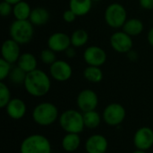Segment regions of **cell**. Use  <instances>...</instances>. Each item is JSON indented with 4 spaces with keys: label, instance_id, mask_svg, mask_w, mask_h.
I'll list each match as a JSON object with an SVG mask.
<instances>
[{
    "label": "cell",
    "instance_id": "obj_36",
    "mask_svg": "<svg viewBox=\"0 0 153 153\" xmlns=\"http://www.w3.org/2000/svg\"><path fill=\"white\" fill-rule=\"evenodd\" d=\"M4 1L9 3V4H16L17 3L21 2L22 0H4Z\"/></svg>",
    "mask_w": 153,
    "mask_h": 153
},
{
    "label": "cell",
    "instance_id": "obj_22",
    "mask_svg": "<svg viewBox=\"0 0 153 153\" xmlns=\"http://www.w3.org/2000/svg\"><path fill=\"white\" fill-rule=\"evenodd\" d=\"M83 120L86 128L95 129L100 126L101 123V117L97 111L92 110L83 113Z\"/></svg>",
    "mask_w": 153,
    "mask_h": 153
},
{
    "label": "cell",
    "instance_id": "obj_9",
    "mask_svg": "<svg viewBox=\"0 0 153 153\" xmlns=\"http://www.w3.org/2000/svg\"><path fill=\"white\" fill-rule=\"evenodd\" d=\"M134 144L136 149L147 151L153 146V130L148 126L139 128L134 135Z\"/></svg>",
    "mask_w": 153,
    "mask_h": 153
},
{
    "label": "cell",
    "instance_id": "obj_11",
    "mask_svg": "<svg viewBox=\"0 0 153 153\" xmlns=\"http://www.w3.org/2000/svg\"><path fill=\"white\" fill-rule=\"evenodd\" d=\"M108 147V140L101 134H93L85 143V150L88 153H106Z\"/></svg>",
    "mask_w": 153,
    "mask_h": 153
},
{
    "label": "cell",
    "instance_id": "obj_24",
    "mask_svg": "<svg viewBox=\"0 0 153 153\" xmlns=\"http://www.w3.org/2000/svg\"><path fill=\"white\" fill-rule=\"evenodd\" d=\"M83 75L86 80L91 82H100L103 78L102 71L99 68V66L90 65L84 70Z\"/></svg>",
    "mask_w": 153,
    "mask_h": 153
},
{
    "label": "cell",
    "instance_id": "obj_29",
    "mask_svg": "<svg viewBox=\"0 0 153 153\" xmlns=\"http://www.w3.org/2000/svg\"><path fill=\"white\" fill-rule=\"evenodd\" d=\"M41 60L47 65H52L56 61V56L52 49H44L40 54Z\"/></svg>",
    "mask_w": 153,
    "mask_h": 153
},
{
    "label": "cell",
    "instance_id": "obj_5",
    "mask_svg": "<svg viewBox=\"0 0 153 153\" xmlns=\"http://www.w3.org/2000/svg\"><path fill=\"white\" fill-rule=\"evenodd\" d=\"M12 39L17 43L25 44L29 42L33 36V27L30 22L27 20H16L10 28Z\"/></svg>",
    "mask_w": 153,
    "mask_h": 153
},
{
    "label": "cell",
    "instance_id": "obj_39",
    "mask_svg": "<svg viewBox=\"0 0 153 153\" xmlns=\"http://www.w3.org/2000/svg\"><path fill=\"white\" fill-rule=\"evenodd\" d=\"M86 153H88V152H86Z\"/></svg>",
    "mask_w": 153,
    "mask_h": 153
},
{
    "label": "cell",
    "instance_id": "obj_15",
    "mask_svg": "<svg viewBox=\"0 0 153 153\" xmlns=\"http://www.w3.org/2000/svg\"><path fill=\"white\" fill-rule=\"evenodd\" d=\"M48 43L50 49L53 51L61 52L66 50L69 48V45L71 44V39L65 33L57 32L50 36Z\"/></svg>",
    "mask_w": 153,
    "mask_h": 153
},
{
    "label": "cell",
    "instance_id": "obj_8",
    "mask_svg": "<svg viewBox=\"0 0 153 153\" xmlns=\"http://www.w3.org/2000/svg\"><path fill=\"white\" fill-rule=\"evenodd\" d=\"M98 103L99 99L97 94L89 89L82 91L77 97V106L82 113L95 110Z\"/></svg>",
    "mask_w": 153,
    "mask_h": 153
},
{
    "label": "cell",
    "instance_id": "obj_37",
    "mask_svg": "<svg viewBox=\"0 0 153 153\" xmlns=\"http://www.w3.org/2000/svg\"><path fill=\"white\" fill-rule=\"evenodd\" d=\"M133 153H147L146 151H143V150H139V149H136Z\"/></svg>",
    "mask_w": 153,
    "mask_h": 153
},
{
    "label": "cell",
    "instance_id": "obj_18",
    "mask_svg": "<svg viewBox=\"0 0 153 153\" xmlns=\"http://www.w3.org/2000/svg\"><path fill=\"white\" fill-rule=\"evenodd\" d=\"M18 66L28 74L30 72L36 70L37 60L33 55L30 53H25L20 56L18 59Z\"/></svg>",
    "mask_w": 153,
    "mask_h": 153
},
{
    "label": "cell",
    "instance_id": "obj_20",
    "mask_svg": "<svg viewBox=\"0 0 153 153\" xmlns=\"http://www.w3.org/2000/svg\"><path fill=\"white\" fill-rule=\"evenodd\" d=\"M49 19V13L48 12L42 7L35 8L31 11L30 20V22L35 25H42L45 24Z\"/></svg>",
    "mask_w": 153,
    "mask_h": 153
},
{
    "label": "cell",
    "instance_id": "obj_31",
    "mask_svg": "<svg viewBox=\"0 0 153 153\" xmlns=\"http://www.w3.org/2000/svg\"><path fill=\"white\" fill-rule=\"evenodd\" d=\"M75 16H76V14H75L72 10H67V11H65V12L64 13V15H63L65 21L67 22H74V21L75 20Z\"/></svg>",
    "mask_w": 153,
    "mask_h": 153
},
{
    "label": "cell",
    "instance_id": "obj_21",
    "mask_svg": "<svg viewBox=\"0 0 153 153\" xmlns=\"http://www.w3.org/2000/svg\"><path fill=\"white\" fill-rule=\"evenodd\" d=\"M143 30V24L139 19H130L124 24V32L130 36L140 34Z\"/></svg>",
    "mask_w": 153,
    "mask_h": 153
},
{
    "label": "cell",
    "instance_id": "obj_23",
    "mask_svg": "<svg viewBox=\"0 0 153 153\" xmlns=\"http://www.w3.org/2000/svg\"><path fill=\"white\" fill-rule=\"evenodd\" d=\"M30 5L23 1L17 3L13 7V14L17 20H27L30 16Z\"/></svg>",
    "mask_w": 153,
    "mask_h": 153
},
{
    "label": "cell",
    "instance_id": "obj_3",
    "mask_svg": "<svg viewBox=\"0 0 153 153\" xmlns=\"http://www.w3.org/2000/svg\"><path fill=\"white\" fill-rule=\"evenodd\" d=\"M33 121L41 126H48L54 124L58 117L57 108L50 102H42L37 105L31 114Z\"/></svg>",
    "mask_w": 153,
    "mask_h": 153
},
{
    "label": "cell",
    "instance_id": "obj_38",
    "mask_svg": "<svg viewBox=\"0 0 153 153\" xmlns=\"http://www.w3.org/2000/svg\"><path fill=\"white\" fill-rule=\"evenodd\" d=\"M94 1H100V0H94Z\"/></svg>",
    "mask_w": 153,
    "mask_h": 153
},
{
    "label": "cell",
    "instance_id": "obj_16",
    "mask_svg": "<svg viewBox=\"0 0 153 153\" xmlns=\"http://www.w3.org/2000/svg\"><path fill=\"white\" fill-rule=\"evenodd\" d=\"M5 108L7 115L14 120L22 119L26 113V105L24 101L18 98L12 99Z\"/></svg>",
    "mask_w": 153,
    "mask_h": 153
},
{
    "label": "cell",
    "instance_id": "obj_12",
    "mask_svg": "<svg viewBox=\"0 0 153 153\" xmlns=\"http://www.w3.org/2000/svg\"><path fill=\"white\" fill-rule=\"evenodd\" d=\"M86 63L92 66H100L106 62V53L99 47H90L88 48L83 55Z\"/></svg>",
    "mask_w": 153,
    "mask_h": 153
},
{
    "label": "cell",
    "instance_id": "obj_10",
    "mask_svg": "<svg viewBox=\"0 0 153 153\" xmlns=\"http://www.w3.org/2000/svg\"><path fill=\"white\" fill-rule=\"evenodd\" d=\"M110 43L112 48L119 53H127L133 47V40L126 32H116L111 36Z\"/></svg>",
    "mask_w": 153,
    "mask_h": 153
},
{
    "label": "cell",
    "instance_id": "obj_19",
    "mask_svg": "<svg viewBox=\"0 0 153 153\" xmlns=\"http://www.w3.org/2000/svg\"><path fill=\"white\" fill-rule=\"evenodd\" d=\"M91 1L92 0H70V10L76 15H84L91 10Z\"/></svg>",
    "mask_w": 153,
    "mask_h": 153
},
{
    "label": "cell",
    "instance_id": "obj_2",
    "mask_svg": "<svg viewBox=\"0 0 153 153\" xmlns=\"http://www.w3.org/2000/svg\"><path fill=\"white\" fill-rule=\"evenodd\" d=\"M59 125L61 128L68 134H81L84 128L83 113L75 109H68L63 112L59 118Z\"/></svg>",
    "mask_w": 153,
    "mask_h": 153
},
{
    "label": "cell",
    "instance_id": "obj_34",
    "mask_svg": "<svg viewBox=\"0 0 153 153\" xmlns=\"http://www.w3.org/2000/svg\"><path fill=\"white\" fill-rule=\"evenodd\" d=\"M148 40H149V43L153 46V28L149 31V34H148Z\"/></svg>",
    "mask_w": 153,
    "mask_h": 153
},
{
    "label": "cell",
    "instance_id": "obj_7",
    "mask_svg": "<svg viewBox=\"0 0 153 153\" xmlns=\"http://www.w3.org/2000/svg\"><path fill=\"white\" fill-rule=\"evenodd\" d=\"M105 20L113 28L122 27L126 22V11L120 4H112L106 9Z\"/></svg>",
    "mask_w": 153,
    "mask_h": 153
},
{
    "label": "cell",
    "instance_id": "obj_33",
    "mask_svg": "<svg viewBox=\"0 0 153 153\" xmlns=\"http://www.w3.org/2000/svg\"><path fill=\"white\" fill-rule=\"evenodd\" d=\"M128 57L131 59V60H136L137 59V54L134 52V51H129L128 52Z\"/></svg>",
    "mask_w": 153,
    "mask_h": 153
},
{
    "label": "cell",
    "instance_id": "obj_13",
    "mask_svg": "<svg viewBox=\"0 0 153 153\" xmlns=\"http://www.w3.org/2000/svg\"><path fill=\"white\" fill-rule=\"evenodd\" d=\"M52 77L58 82H65L72 76V68L65 61H56L50 66Z\"/></svg>",
    "mask_w": 153,
    "mask_h": 153
},
{
    "label": "cell",
    "instance_id": "obj_4",
    "mask_svg": "<svg viewBox=\"0 0 153 153\" xmlns=\"http://www.w3.org/2000/svg\"><path fill=\"white\" fill-rule=\"evenodd\" d=\"M49 140L41 134H31L21 143L20 153H51Z\"/></svg>",
    "mask_w": 153,
    "mask_h": 153
},
{
    "label": "cell",
    "instance_id": "obj_27",
    "mask_svg": "<svg viewBox=\"0 0 153 153\" xmlns=\"http://www.w3.org/2000/svg\"><path fill=\"white\" fill-rule=\"evenodd\" d=\"M11 100V93L8 87L3 82H0V108H6Z\"/></svg>",
    "mask_w": 153,
    "mask_h": 153
},
{
    "label": "cell",
    "instance_id": "obj_1",
    "mask_svg": "<svg viewBox=\"0 0 153 153\" xmlns=\"http://www.w3.org/2000/svg\"><path fill=\"white\" fill-rule=\"evenodd\" d=\"M24 87L29 94L34 97H42L50 90V80L41 70H34L26 75Z\"/></svg>",
    "mask_w": 153,
    "mask_h": 153
},
{
    "label": "cell",
    "instance_id": "obj_25",
    "mask_svg": "<svg viewBox=\"0 0 153 153\" xmlns=\"http://www.w3.org/2000/svg\"><path fill=\"white\" fill-rule=\"evenodd\" d=\"M88 40V33L84 30H75L71 38V43L74 47H82Z\"/></svg>",
    "mask_w": 153,
    "mask_h": 153
},
{
    "label": "cell",
    "instance_id": "obj_17",
    "mask_svg": "<svg viewBox=\"0 0 153 153\" xmlns=\"http://www.w3.org/2000/svg\"><path fill=\"white\" fill-rule=\"evenodd\" d=\"M62 148L67 152H75L81 144V137L79 134H66L62 139Z\"/></svg>",
    "mask_w": 153,
    "mask_h": 153
},
{
    "label": "cell",
    "instance_id": "obj_35",
    "mask_svg": "<svg viewBox=\"0 0 153 153\" xmlns=\"http://www.w3.org/2000/svg\"><path fill=\"white\" fill-rule=\"evenodd\" d=\"M67 55H68L70 57H73V56H74V50L72 49V48H68V50H67Z\"/></svg>",
    "mask_w": 153,
    "mask_h": 153
},
{
    "label": "cell",
    "instance_id": "obj_26",
    "mask_svg": "<svg viewBox=\"0 0 153 153\" xmlns=\"http://www.w3.org/2000/svg\"><path fill=\"white\" fill-rule=\"evenodd\" d=\"M26 75H27V73L24 72L22 69H21L19 66H17V67H14L13 70H11L9 78L13 83L22 84V83H24Z\"/></svg>",
    "mask_w": 153,
    "mask_h": 153
},
{
    "label": "cell",
    "instance_id": "obj_32",
    "mask_svg": "<svg viewBox=\"0 0 153 153\" xmlns=\"http://www.w3.org/2000/svg\"><path fill=\"white\" fill-rule=\"evenodd\" d=\"M140 4L144 9L147 10L153 9V0H140Z\"/></svg>",
    "mask_w": 153,
    "mask_h": 153
},
{
    "label": "cell",
    "instance_id": "obj_6",
    "mask_svg": "<svg viewBox=\"0 0 153 153\" xmlns=\"http://www.w3.org/2000/svg\"><path fill=\"white\" fill-rule=\"evenodd\" d=\"M126 116V109L121 104L111 103L105 108L102 118L107 125L110 126H117L124 122Z\"/></svg>",
    "mask_w": 153,
    "mask_h": 153
},
{
    "label": "cell",
    "instance_id": "obj_14",
    "mask_svg": "<svg viewBox=\"0 0 153 153\" xmlns=\"http://www.w3.org/2000/svg\"><path fill=\"white\" fill-rule=\"evenodd\" d=\"M2 56L10 64L14 63L20 57V48L13 39H7L2 46Z\"/></svg>",
    "mask_w": 153,
    "mask_h": 153
},
{
    "label": "cell",
    "instance_id": "obj_28",
    "mask_svg": "<svg viewBox=\"0 0 153 153\" xmlns=\"http://www.w3.org/2000/svg\"><path fill=\"white\" fill-rule=\"evenodd\" d=\"M11 72V65L4 58L0 59V80H4Z\"/></svg>",
    "mask_w": 153,
    "mask_h": 153
},
{
    "label": "cell",
    "instance_id": "obj_30",
    "mask_svg": "<svg viewBox=\"0 0 153 153\" xmlns=\"http://www.w3.org/2000/svg\"><path fill=\"white\" fill-rule=\"evenodd\" d=\"M12 11V7H11V4L4 1L0 4V13L2 16H8L10 14Z\"/></svg>",
    "mask_w": 153,
    "mask_h": 153
}]
</instances>
